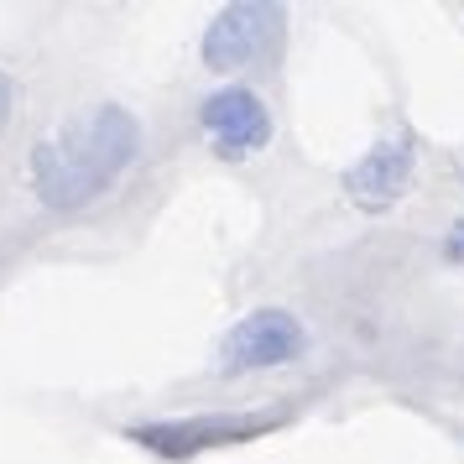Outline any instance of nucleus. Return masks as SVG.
<instances>
[{"label":"nucleus","mask_w":464,"mask_h":464,"mask_svg":"<svg viewBox=\"0 0 464 464\" xmlns=\"http://www.w3.org/2000/svg\"><path fill=\"white\" fill-rule=\"evenodd\" d=\"M141 130L121 105H100L94 115H84L79 126H68L63 136H47L32 151V178L37 193L53 209H79L84 198H94L100 188L115 183V172L136 157Z\"/></svg>","instance_id":"nucleus-1"},{"label":"nucleus","mask_w":464,"mask_h":464,"mask_svg":"<svg viewBox=\"0 0 464 464\" xmlns=\"http://www.w3.org/2000/svg\"><path fill=\"white\" fill-rule=\"evenodd\" d=\"M276 47H282V11L276 5H225L204 32V63L209 68H251L266 63Z\"/></svg>","instance_id":"nucleus-2"},{"label":"nucleus","mask_w":464,"mask_h":464,"mask_svg":"<svg viewBox=\"0 0 464 464\" xmlns=\"http://www.w3.org/2000/svg\"><path fill=\"white\" fill-rule=\"evenodd\" d=\"M303 324L282 308H261V314H246L225 339V371L240 376V371H266V365H287V360L303 355Z\"/></svg>","instance_id":"nucleus-3"},{"label":"nucleus","mask_w":464,"mask_h":464,"mask_svg":"<svg viewBox=\"0 0 464 464\" xmlns=\"http://www.w3.org/2000/svg\"><path fill=\"white\" fill-rule=\"evenodd\" d=\"M282 418L266 412H246V418H188V422H147V428H130L126 439L147 443L157 454H198V449H219V443H240L276 428Z\"/></svg>","instance_id":"nucleus-4"},{"label":"nucleus","mask_w":464,"mask_h":464,"mask_svg":"<svg viewBox=\"0 0 464 464\" xmlns=\"http://www.w3.org/2000/svg\"><path fill=\"white\" fill-rule=\"evenodd\" d=\"M198 115H204V126L214 136V151L230 157V162H240L246 151H261L272 141V115L251 89H219V94L204 100Z\"/></svg>","instance_id":"nucleus-5"},{"label":"nucleus","mask_w":464,"mask_h":464,"mask_svg":"<svg viewBox=\"0 0 464 464\" xmlns=\"http://www.w3.org/2000/svg\"><path fill=\"white\" fill-rule=\"evenodd\" d=\"M407 178H412V151L401 147V141H381L365 162L344 172V188L355 204L365 209H381V204H392L401 188H407Z\"/></svg>","instance_id":"nucleus-6"},{"label":"nucleus","mask_w":464,"mask_h":464,"mask_svg":"<svg viewBox=\"0 0 464 464\" xmlns=\"http://www.w3.org/2000/svg\"><path fill=\"white\" fill-rule=\"evenodd\" d=\"M11 105H16V84L0 73V126H5V115H11Z\"/></svg>","instance_id":"nucleus-7"},{"label":"nucleus","mask_w":464,"mask_h":464,"mask_svg":"<svg viewBox=\"0 0 464 464\" xmlns=\"http://www.w3.org/2000/svg\"><path fill=\"white\" fill-rule=\"evenodd\" d=\"M443 251H449V261H464V219L454 225V235H449V246H443Z\"/></svg>","instance_id":"nucleus-8"}]
</instances>
